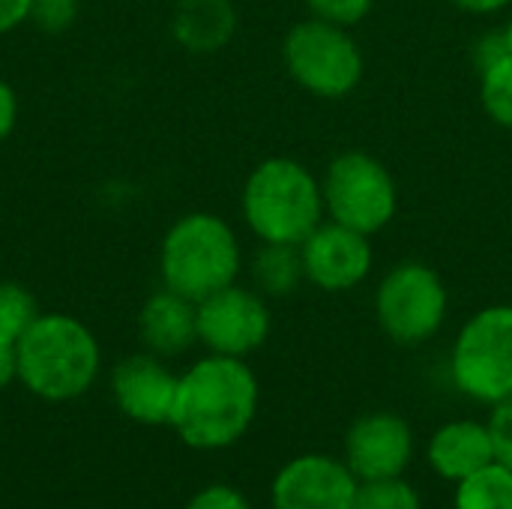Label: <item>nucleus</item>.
I'll return each mask as SVG.
<instances>
[{
    "label": "nucleus",
    "instance_id": "obj_1",
    "mask_svg": "<svg viewBox=\"0 0 512 509\" xmlns=\"http://www.w3.org/2000/svg\"><path fill=\"white\" fill-rule=\"evenodd\" d=\"M255 411L258 378L249 363L207 354L180 375L171 426L195 450H225L249 432Z\"/></svg>",
    "mask_w": 512,
    "mask_h": 509
},
{
    "label": "nucleus",
    "instance_id": "obj_2",
    "mask_svg": "<svg viewBox=\"0 0 512 509\" xmlns=\"http://www.w3.org/2000/svg\"><path fill=\"white\" fill-rule=\"evenodd\" d=\"M18 381L45 402L84 396L102 366V351L87 324L63 312H39L15 342Z\"/></svg>",
    "mask_w": 512,
    "mask_h": 509
},
{
    "label": "nucleus",
    "instance_id": "obj_3",
    "mask_svg": "<svg viewBox=\"0 0 512 509\" xmlns=\"http://www.w3.org/2000/svg\"><path fill=\"white\" fill-rule=\"evenodd\" d=\"M240 207L249 231L276 246H300L327 216L321 180L288 156L264 159L249 171Z\"/></svg>",
    "mask_w": 512,
    "mask_h": 509
},
{
    "label": "nucleus",
    "instance_id": "obj_4",
    "mask_svg": "<svg viewBox=\"0 0 512 509\" xmlns=\"http://www.w3.org/2000/svg\"><path fill=\"white\" fill-rule=\"evenodd\" d=\"M243 249L234 228L216 213H186L162 237L159 276L162 285L192 303L237 282Z\"/></svg>",
    "mask_w": 512,
    "mask_h": 509
},
{
    "label": "nucleus",
    "instance_id": "obj_5",
    "mask_svg": "<svg viewBox=\"0 0 512 509\" xmlns=\"http://www.w3.org/2000/svg\"><path fill=\"white\" fill-rule=\"evenodd\" d=\"M288 75L318 99H345L366 75V57L348 27L303 18L282 39Z\"/></svg>",
    "mask_w": 512,
    "mask_h": 509
},
{
    "label": "nucleus",
    "instance_id": "obj_6",
    "mask_svg": "<svg viewBox=\"0 0 512 509\" xmlns=\"http://www.w3.org/2000/svg\"><path fill=\"white\" fill-rule=\"evenodd\" d=\"M327 219L375 237L399 210V186L393 171L366 150H345L330 159L321 177Z\"/></svg>",
    "mask_w": 512,
    "mask_h": 509
},
{
    "label": "nucleus",
    "instance_id": "obj_7",
    "mask_svg": "<svg viewBox=\"0 0 512 509\" xmlns=\"http://www.w3.org/2000/svg\"><path fill=\"white\" fill-rule=\"evenodd\" d=\"M453 384L483 402L501 405L512 399V306L498 303L474 312L459 330L450 354Z\"/></svg>",
    "mask_w": 512,
    "mask_h": 509
},
{
    "label": "nucleus",
    "instance_id": "obj_8",
    "mask_svg": "<svg viewBox=\"0 0 512 509\" xmlns=\"http://www.w3.org/2000/svg\"><path fill=\"white\" fill-rule=\"evenodd\" d=\"M450 294L441 273L423 261H399L375 288V318L396 345L429 342L447 318Z\"/></svg>",
    "mask_w": 512,
    "mask_h": 509
},
{
    "label": "nucleus",
    "instance_id": "obj_9",
    "mask_svg": "<svg viewBox=\"0 0 512 509\" xmlns=\"http://www.w3.org/2000/svg\"><path fill=\"white\" fill-rule=\"evenodd\" d=\"M195 312H198V342L210 354H222V357L246 360L252 351H258L267 342L273 327L267 297L237 282L195 303Z\"/></svg>",
    "mask_w": 512,
    "mask_h": 509
},
{
    "label": "nucleus",
    "instance_id": "obj_10",
    "mask_svg": "<svg viewBox=\"0 0 512 509\" xmlns=\"http://www.w3.org/2000/svg\"><path fill=\"white\" fill-rule=\"evenodd\" d=\"M369 240H372L369 234L345 228L333 219L321 222L300 243L306 282L327 294H342V291L363 285L375 264V252Z\"/></svg>",
    "mask_w": 512,
    "mask_h": 509
},
{
    "label": "nucleus",
    "instance_id": "obj_11",
    "mask_svg": "<svg viewBox=\"0 0 512 509\" xmlns=\"http://www.w3.org/2000/svg\"><path fill=\"white\" fill-rule=\"evenodd\" d=\"M360 480L333 456L291 459L273 480V509H354Z\"/></svg>",
    "mask_w": 512,
    "mask_h": 509
},
{
    "label": "nucleus",
    "instance_id": "obj_12",
    "mask_svg": "<svg viewBox=\"0 0 512 509\" xmlns=\"http://www.w3.org/2000/svg\"><path fill=\"white\" fill-rule=\"evenodd\" d=\"M414 459L411 426L390 411L360 417L345 435V465L360 483L402 477Z\"/></svg>",
    "mask_w": 512,
    "mask_h": 509
},
{
    "label": "nucleus",
    "instance_id": "obj_13",
    "mask_svg": "<svg viewBox=\"0 0 512 509\" xmlns=\"http://www.w3.org/2000/svg\"><path fill=\"white\" fill-rule=\"evenodd\" d=\"M180 375H174L162 357L144 351L132 354L111 372V393L117 408L141 426H171Z\"/></svg>",
    "mask_w": 512,
    "mask_h": 509
},
{
    "label": "nucleus",
    "instance_id": "obj_14",
    "mask_svg": "<svg viewBox=\"0 0 512 509\" xmlns=\"http://www.w3.org/2000/svg\"><path fill=\"white\" fill-rule=\"evenodd\" d=\"M138 336L144 348L162 360L180 357L198 342V312L195 303L162 288L150 294L138 312Z\"/></svg>",
    "mask_w": 512,
    "mask_h": 509
},
{
    "label": "nucleus",
    "instance_id": "obj_15",
    "mask_svg": "<svg viewBox=\"0 0 512 509\" xmlns=\"http://www.w3.org/2000/svg\"><path fill=\"white\" fill-rule=\"evenodd\" d=\"M429 462L444 480H465L480 468L495 462V444L489 423L477 420H453L441 426L429 441Z\"/></svg>",
    "mask_w": 512,
    "mask_h": 509
},
{
    "label": "nucleus",
    "instance_id": "obj_16",
    "mask_svg": "<svg viewBox=\"0 0 512 509\" xmlns=\"http://www.w3.org/2000/svg\"><path fill=\"white\" fill-rule=\"evenodd\" d=\"M237 27L231 0H183L177 15V36L192 51H216Z\"/></svg>",
    "mask_w": 512,
    "mask_h": 509
},
{
    "label": "nucleus",
    "instance_id": "obj_17",
    "mask_svg": "<svg viewBox=\"0 0 512 509\" xmlns=\"http://www.w3.org/2000/svg\"><path fill=\"white\" fill-rule=\"evenodd\" d=\"M252 279H255V291H261L264 297L294 294L297 285L306 279L303 261H300V246L261 243V249L252 258Z\"/></svg>",
    "mask_w": 512,
    "mask_h": 509
},
{
    "label": "nucleus",
    "instance_id": "obj_18",
    "mask_svg": "<svg viewBox=\"0 0 512 509\" xmlns=\"http://www.w3.org/2000/svg\"><path fill=\"white\" fill-rule=\"evenodd\" d=\"M456 509H512V471L498 459L456 483Z\"/></svg>",
    "mask_w": 512,
    "mask_h": 509
},
{
    "label": "nucleus",
    "instance_id": "obj_19",
    "mask_svg": "<svg viewBox=\"0 0 512 509\" xmlns=\"http://www.w3.org/2000/svg\"><path fill=\"white\" fill-rule=\"evenodd\" d=\"M480 102L501 129H512V54L480 69Z\"/></svg>",
    "mask_w": 512,
    "mask_h": 509
},
{
    "label": "nucleus",
    "instance_id": "obj_20",
    "mask_svg": "<svg viewBox=\"0 0 512 509\" xmlns=\"http://www.w3.org/2000/svg\"><path fill=\"white\" fill-rule=\"evenodd\" d=\"M39 318L36 297L18 282H0V339L18 342Z\"/></svg>",
    "mask_w": 512,
    "mask_h": 509
},
{
    "label": "nucleus",
    "instance_id": "obj_21",
    "mask_svg": "<svg viewBox=\"0 0 512 509\" xmlns=\"http://www.w3.org/2000/svg\"><path fill=\"white\" fill-rule=\"evenodd\" d=\"M354 509H423V504L411 483H405L402 477H390L360 483Z\"/></svg>",
    "mask_w": 512,
    "mask_h": 509
},
{
    "label": "nucleus",
    "instance_id": "obj_22",
    "mask_svg": "<svg viewBox=\"0 0 512 509\" xmlns=\"http://www.w3.org/2000/svg\"><path fill=\"white\" fill-rule=\"evenodd\" d=\"M375 0H306V9L312 18L339 24V27H354L372 12Z\"/></svg>",
    "mask_w": 512,
    "mask_h": 509
},
{
    "label": "nucleus",
    "instance_id": "obj_23",
    "mask_svg": "<svg viewBox=\"0 0 512 509\" xmlns=\"http://www.w3.org/2000/svg\"><path fill=\"white\" fill-rule=\"evenodd\" d=\"M75 12H78V0H33L30 21L39 30L60 33L75 21Z\"/></svg>",
    "mask_w": 512,
    "mask_h": 509
},
{
    "label": "nucleus",
    "instance_id": "obj_24",
    "mask_svg": "<svg viewBox=\"0 0 512 509\" xmlns=\"http://www.w3.org/2000/svg\"><path fill=\"white\" fill-rule=\"evenodd\" d=\"M489 432H492V444H495V459L512 471V399L492 408Z\"/></svg>",
    "mask_w": 512,
    "mask_h": 509
},
{
    "label": "nucleus",
    "instance_id": "obj_25",
    "mask_svg": "<svg viewBox=\"0 0 512 509\" xmlns=\"http://www.w3.org/2000/svg\"><path fill=\"white\" fill-rule=\"evenodd\" d=\"M186 509H252L246 495L234 486H225V483H213L207 489H201Z\"/></svg>",
    "mask_w": 512,
    "mask_h": 509
},
{
    "label": "nucleus",
    "instance_id": "obj_26",
    "mask_svg": "<svg viewBox=\"0 0 512 509\" xmlns=\"http://www.w3.org/2000/svg\"><path fill=\"white\" fill-rule=\"evenodd\" d=\"M507 54H510V45H507L504 30H501V33H486V36L477 42V48H474V60H477V66H480V69H486V66L498 63V60H501V57H507Z\"/></svg>",
    "mask_w": 512,
    "mask_h": 509
},
{
    "label": "nucleus",
    "instance_id": "obj_27",
    "mask_svg": "<svg viewBox=\"0 0 512 509\" xmlns=\"http://www.w3.org/2000/svg\"><path fill=\"white\" fill-rule=\"evenodd\" d=\"M18 123V96L9 81L0 78V144L12 135Z\"/></svg>",
    "mask_w": 512,
    "mask_h": 509
},
{
    "label": "nucleus",
    "instance_id": "obj_28",
    "mask_svg": "<svg viewBox=\"0 0 512 509\" xmlns=\"http://www.w3.org/2000/svg\"><path fill=\"white\" fill-rule=\"evenodd\" d=\"M30 9H33V0H0V36L30 21Z\"/></svg>",
    "mask_w": 512,
    "mask_h": 509
},
{
    "label": "nucleus",
    "instance_id": "obj_29",
    "mask_svg": "<svg viewBox=\"0 0 512 509\" xmlns=\"http://www.w3.org/2000/svg\"><path fill=\"white\" fill-rule=\"evenodd\" d=\"M12 381H18V357H15V345L0 339V390L9 387Z\"/></svg>",
    "mask_w": 512,
    "mask_h": 509
},
{
    "label": "nucleus",
    "instance_id": "obj_30",
    "mask_svg": "<svg viewBox=\"0 0 512 509\" xmlns=\"http://www.w3.org/2000/svg\"><path fill=\"white\" fill-rule=\"evenodd\" d=\"M450 3L468 15H495V12L507 9L512 0H450Z\"/></svg>",
    "mask_w": 512,
    "mask_h": 509
},
{
    "label": "nucleus",
    "instance_id": "obj_31",
    "mask_svg": "<svg viewBox=\"0 0 512 509\" xmlns=\"http://www.w3.org/2000/svg\"><path fill=\"white\" fill-rule=\"evenodd\" d=\"M504 36H507V45H510V54H512V15H510V21H507V27H504Z\"/></svg>",
    "mask_w": 512,
    "mask_h": 509
}]
</instances>
